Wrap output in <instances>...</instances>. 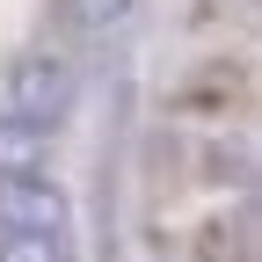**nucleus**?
<instances>
[{
    "label": "nucleus",
    "instance_id": "f257e3e1",
    "mask_svg": "<svg viewBox=\"0 0 262 262\" xmlns=\"http://www.w3.org/2000/svg\"><path fill=\"white\" fill-rule=\"evenodd\" d=\"M66 110H73V66H66L58 51H22L8 66V80H0V117L51 139V124Z\"/></svg>",
    "mask_w": 262,
    "mask_h": 262
},
{
    "label": "nucleus",
    "instance_id": "f03ea898",
    "mask_svg": "<svg viewBox=\"0 0 262 262\" xmlns=\"http://www.w3.org/2000/svg\"><path fill=\"white\" fill-rule=\"evenodd\" d=\"M0 233H66V189L51 175H0Z\"/></svg>",
    "mask_w": 262,
    "mask_h": 262
},
{
    "label": "nucleus",
    "instance_id": "7ed1b4c3",
    "mask_svg": "<svg viewBox=\"0 0 262 262\" xmlns=\"http://www.w3.org/2000/svg\"><path fill=\"white\" fill-rule=\"evenodd\" d=\"M44 146H51L44 131L0 117V175H44Z\"/></svg>",
    "mask_w": 262,
    "mask_h": 262
},
{
    "label": "nucleus",
    "instance_id": "20e7f679",
    "mask_svg": "<svg viewBox=\"0 0 262 262\" xmlns=\"http://www.w3.org/2000/svg\"><path fill=\"white\" fill-rule=\"evenodd\" d=\"M0 262H73L66 233H0Z\"/></svg>",
    "mask_w": 262,
    "mask_h": 262
},
{
    "label": "nucleus",
    "instance_id": "39448f33",
    "mask_svg": "<svg viewBox=\"0 0 262 262\" xmlns=\"http://www.w3.org/2000/svg\"><path fill=\"white\" fill-rule=\"evenodd\" d=\"M66 8H73V22H80V29H117L131 8H139V0H66Z\"/></svg>",
    "mask_w": 262,
    "mask_h": 262
}]
</instances>
